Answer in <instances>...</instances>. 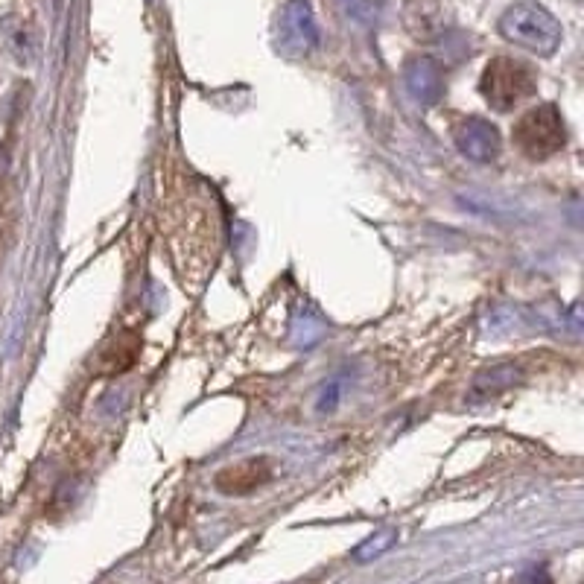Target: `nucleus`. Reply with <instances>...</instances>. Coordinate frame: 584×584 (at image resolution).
<instances>
[{"label": "nucleus", "instance_id": "obj_6", "mask_svg": "<svg viewBox=\"0 0 584 584\" xmlns=\"http://www.w3.org/2000/svg\"><path fill=\"white\" fill-rule=\"evenodd\" d=\"M406 88L418 103L436 106L441 91H444V71L433 59H412L403 71Z\"/></svg>", "mask_w": 584, "mask_h": 584}, {"label": "nucleus", "instance_id": "obj_8", "mask_svg": "<svg viewBox=\"0 0 584 584\" xmlns=\"http://www.w3.org/2000/svg\"><path fill=\"white\" fill-rule=\"evenodd\" d=\"M517 383V371L511 365H494L488 371H482L476 377L474 392H471V401H485V398H494L500 392H506Z\"/></svg>", "mask_w": 584, "mask_h": 584}, {"label": "nucleus", "instance_id": "obj_7", "mask_svg": "<svg viewBox=\"0 0 584 584\" xmlns=\"http://www.w3.org/2000/svg\"><path fill=\"white\" fill-rule=\"evenodd\" d=\"M141 357V336L132 330L117 333L114 339L106 342V348L97 357V371L100 374H126L129 368H135Z\"/></svg>", "mask_w": 584, "mask_h": 584}, {"label": "nucleus", "instance_id": "obj_5", "mask_svg": "<svg viewBox=\"0 0 584 584\" xmlns=\"http://www.w3.org/2000/svg\"><path fill=\"white\" fill-rule=\"evenodd\" d=\"M272 476H275V468L266 456H249V459H240V462L222 468L214 482L222 494L243 497V494H252L257 488H263L266 482H272Z\"/></svg>", "mask_w": 584, "mask_h": 584}, {"label": "nucleus", "instance_id": "obj_2", "mask_svg": "<svg viewBox=\"0 0 584 584\" xmlns=\"http://www.w3.org/2000/svg\"><path fill=\"white\" fill-rule=\"evenodd\" d=\"M479 91L494 111H511L538 91V73L520 59L497 56L485 65Z\"/></svg>", "mask_w": 584, "mask_h": 584}, {"label": "nucleus", "instance_id": "obj_10", "mask_svg": "<svg viewBox=\"0 0 584 584\" xmlns=\"http://www.w3.org/2000/svg\"><path fill=\"white\" fill-rule=\"evenodd\" d=\"M514 584H552V582H549V576L544 570H529V573H523Z\"/></svg>", "mask_w": 584, "mask_h": 584}, {"label": "nucleus", "instance_id": "obj_3", "mask_svg": "<svg viewBox=\"0 0 584 584\" xmlns=\"http://www.w3.org/2000/svg\"><path fill=\"white\" fill-rule=\"evenodd\" d=\"M564 144H567V123L552 103L529 109L514 123V146L532 161H547L555 152H561Z\"/></svg>", "mask_w": 584, "mask_h": 584}, {"label": "nucleus", "instance_id": "obj_9", "mask_svg": "<svg viewBox=\"0 0 584 584\" xmlns=\"http://www.w3.org/2000/svg\"><path fill=\"white\" fill-rule=\"evenodd\" d=\"M395 532H383V535H377V538H371V541H365L363 547L357 549V561H368V558H374V555H383L386 549L395 544Z\"/></svg>", "mask_w": 584, "mask_h": 584}, {"label": "nucleus", "instance_id": "obj_1", "mask_svg": "<svg viewBox=\"0 0 584 584\" xmlns=\"http://www.w3.org/2000/svg\"><path fill=\"white\" fill-rule=\"evenodd\" d=\"M500 36L535 56H552L561 47V24L538 3H514L497 24Z\"/></svg>", "mask_w": 584, "mask_h": 584}, {"label": "nucleus", "instance_id": "obj_4", "mask_svg": "<svg viewBox=\"0 0 584 584\" xmlns=\"http://www.w3.org/2000/svg\"><path fill=\"white\" fill-rule=\"evenodd\" d=\"M453 141L459 146V152L465 158H471L476 164H488L500 155V132L494 123L482 120V117H462L453 126Z\"/></svg>", "mask_w": 584, "mask_h": 584}]
</instances>
